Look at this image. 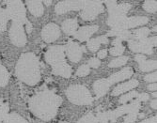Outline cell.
Returning a JSON list of instances; mask_svg holds the SVG:
<instances>
[{
  "label": "cell",
  "instance_id": "6da1fadb",
  "mask_svg": "<svg viewBox=\"0 0 157 123\" xmlns=\"http://www.w3.org/2000/svg\"><path fill=\"white\" fill-rule=\"evenodd\" d=\"M62 103V98L54 90L44 89L36 93L28 102L30 111L39 118L49 121L58 114Z\"/></svg>",
  "mask_w": 157,
  "mask_h": 123
},
{
  "label": "cell",
  "instance_id": "7a4b0ae2",
  "mask_svg": "<svg viewBox=\"0 0 157 123\" xmlns=\"http://www.w3.org/2000/svg\"><path fill=\"white\" fill-rule=\"evenodd\" d=\"M16 75L19 80L28 86H35L40 81V62L33 53L21 54L16 64Z\"/></svg>",
  "mask_w": 157,
  "mask_h": 123
},
{
  "label": "cell",
  "instance_id": "3957f363",
  "mask_svg": "<svg viewBox=\"0 0 157 123\" xmlns=\"http://www.w3.org/2000/svg\"><path fill=\"white\" fill-rule=\"evenodd\" d=\"M45 61L52 67V73L64 78H70L73 70L65 59V46L56 45L50 47L45 54Z\"/></svg>",
  "mask_w": 157,
  "mask_h": 123
},
{
  "label": "cell",
  "instance_id": "277c9868",
  "mask_svg": "<svg viewBox=\"0 0 157 123\" xmlns=\"http://www.w3.org/2000/svg\"><path fill=\"white\" fill-rule=\"evenodd\" d=\"M149 23V18L146 16H132L127 17L126 15L109 16L107 19V24L112 27V29H123L135 28L138 25H144Z\"/></svg>",
  "mask_w": 157,
  "mask_h": 123
},
{
  "label": "cell",
  "instance_id": "5b68a950",
  "mask_svg": "<svg viewBox=\"0 0 157 123\" xmlns=\"http://www.w3.org/2000/svg\"><path fill=\"white\" fill-rule=\"evenodd\" d=\"M140 107H141L140 102L136 100L130 104H124L121 107H118L115 110L99 112L96 114L95 117L99 123H108L109 121L114 123L122 115H125V114L127 115L132 112H138Z\"/></svg>",
  "mask_w": 157,
  "mask_h": 123
},
{
  "label": "cell",
  "instance_id": "8992f818",
  "mask_svg": "<svg viewBox=\"0 0 157 123\" xmlns=\"http://www.w3.org/2000/svg\"><path fill=\"white\" fill-rule=\"evenodd\" d=\"M65 93L68 100L76 105H90L94 101L88 88L82 85L70 86Z\"/></svg>",
  "mask_w": 157,
  "mask_h": 123
},
{
  "label": "cell",
  "instance_id": "52a82bcc",
  "mask_svg": "<svg viewBox=\"0 0 157 123\" xmlns=\"http://www.w3.org/2000/svg\"><path fill=\"white\" fill-rule=\"evenodd\" d=\"M6 11L9 19L12 22L25 24L28 20L26 18V9L22 1H7Z\"/></svg>",
  "mask_w": 157,
  "mask_h": 123
},
{
  "label": "cell",
  "instance_id": "ba28073f",
  "mask_svg": "<svg viewBox=\"0 0 157 123\" xmlns=\"http://www.w3.org/2000/svg\"><path fill=\"white\" fill-rule=\"evenodd\" d=\"M156 36L151 38H146L144 39L140 40H129L128 42V45L131 49L132 52L138 53L140 54H153V47L156 46Z\"/></svg>",
  "mask_w": 157,
  "mask_h": 123
},
{
  "label": "cell",
  "instance_id": "9c48e42d",
  "mask_svg": "<svg viewBox=\"0 0 157 123\" xmlns=\"http://www.w3.org/2000/svg\"><path fill=\"white\" fill-rule=\"evenodd\" d=\"M104 9L103 2L101 1H85L80 16L85 21H92L96 19L99 14L104 12Z\"/></svg>",
  "mask_w": 157,
  "mask_h": 123
},
{
  "label": "cell",
  "instance_id": "30bf717a",
  "mask_svg": "<svg viewBox=\"0 0 157 123\" xmlns=\"http://www.w3.org/2000/svg\"><path fill=\"white\" fill-rule=\"evenodd\" d=\"M9 35L11 43L15 46L22 47L26 44V34L25 33L23 24L12 22Z\"/></svg>",
  "mask_w": 157,
  "mask_h": 123
},
{
  "label": "cell",
  "instance_id": "8fae6325",
  "mask_svg": "<svg viewBox=\"0 0 157 123\" xmlns=\"http://www.w3.org/2000/svg\"><path fill=\"white\" fill-rule=\"evenodd\" d=\"M85 52H86V48L84 46H80L78 43L73 42L72 39H70L67 45L65 46L66 56L73 63H78L81 60L83 54Z\"/></svg>",
  "mask_w": 157,
  "mask_h": 123
},
{
  "label": "cell",
  "instance_id": "7c38bea8",
  "mask_svg": "<svg viewBox=\"0 0 157 123\" xmlns=\"http://www.w3.org/2000/svg\"><path fill=\"white\" fill-rule=\"evenodd\" d=\"M60 37L59 27L54 23L47 24L41 30V38L46 43L56 42Z\"/></svg>",
  "mask_w": 157,
  "mask_h": 123
},
{
  "label": "cell",
  "instance_id": "4fadbf2b",
  "mask_svg": "<svg viewBox=\"0 0 157 123\" xmlns=\"http://www.w3.org/2000/svg\"><path fill=\"white\" fill-rule=\"evenodd\" d=\"M84 5L85 1H60L56 5L55 10L56 14L61 15L71 10H82Z\"/></svg>",
  "mask_w": 157,
  "mask_h": 123
},
{
  "label": "cell",
  "instance_id": "5bb4252c",
  "mask_svg": "<svg viewBox=\"0 0 157 123\" xmlns=\"http://www.w3.org/2000/svg\"><path fill=\"white\" fill-rule=\"evenodd\" d=\"M109 16H118V15H126V13L130 10L132 6L128 3L118 4L116 1H105Z\"/></svg>",
  "mask_w": 157,
  "mask_h": 123
},
{
  "label": "cell",
  "instance_id": "9a60e30c",
  "mask_svg": "<svg viewBox=\"0 0 157 123\" xmlns=\"http://www.w3.org/2000/svg\"><path fill=\"white\" fill-rule=\"evenodd\" d=\"M99 26L96 24L93 25H85V26H81L80 28L77 29V31L75 32V34L74 35L75 38L76 39H78L80 43L83 42H88L90 39V38L98 31Z\"/></svg>",
  "mask_w": 157,
  "mask_h": 123
},
{
  "label": "cell",
  "instance_id": "2e32d148",
  "mask_svg": "<svg viewBox=\"0 0 157 123\" xmlns=\"http://www.w3.org/2000/svg\"><path fill=\"white\" fill-rule=\"evenodd\" d=\"M134 74V70L133 68L131 67H126L124 69L121 70L120 72L116 73H113L111 76H109L107 78V80L109 81V83L111 85L113 84H116V83H119V82H121V81H124L126 79H129L133 76Z\"/></svg>",
  "mask_w": 157,
  "mask_h": 123
},
{
  "label": "cell",
  "instance_id": "e0dca14e",
  "mask_svg": "<svg viewBox=\"0 0 157 123\" xmlns=\"http://www.w3.org/2000/svg\"><path fill=\"white\" fill-rule=\"evenodd\" d=\"M135 60L138 63L139 69L141 72L148 73L151 71H154L157 68V62L156 60H147L146 56L143 54H136L135 57Z\"/></svg>",
  "mask_w": 157,
  "mask_h": 123
},
{
  "label": "cell",
  "instance_id": "ac0fdd59",
  "mask_svg": "<svg viewBox=\"0 0 157 123\" xmlns=\"http://www.w3.org/2000/svg\"><path fill=\"white\" fill-rule=\"evenodd\" d=\"M112 85L107 79H99L93 83V90L97 98H101L108 92Z\"/></svg>",
  "mask_w": 157,
  "mask_h": 123
},
{
  "label": "cell",
  "instance_id": "d6986e66",
  "mask_svg": "<svg viewBox=\"0 0 157 123\" xmlns=\"http://www.w3.org/2000/svg\"><path fill=\"white\" fill-rule=\"evenodd\" d=\"M138 85H139V82L136 79L130 80L128 82H125V83H123V84L118 85L115 88L112 90L111 95L112 96H118V95H121L122 93H125L127 91L132 90L133 88H136Z\"/></svg>",
  "mask_w": 157,
  "mask_h": 123
},
{
  "label": "cell",
  "instance_id": "ffe728a7",
  "mask_svg": "<svg viewBox=\"0 0 157 123\" xmlns=\"http://www.w3.org/2000/svg\"><path fill=\"white\" fill-rule=\"evenodd\" d=\"M108 43H109L108 38L106 37V35H104V36L97 37L95 39H89L87 46L90 52L95 53L96 51H98V49L100 48V46H101L102 44H107Z\"/></svg>",
  "mask_w": 157,
  "mask_h": 123
},
{
  "label": "cell",
  "instance_id": "44dd1931",
  "mask_svg": "<svg viewBox=\"0 0 157 123\" xmlns=\"http://www.w3.org/2000/svg\"><path fill=\"white\" fill-rule=\"evenodd\" d=\"M25 5L31 14L35 17H40L44 14V9L41 1H26Z\"/></svg>",
  "mask_w": 157,
  "mask_h": 123
},
{
  "label": "cell",
  "instance_id": "7402d4cb",
  "mask_svg": "<svg viewBox=\"0 0 157 123\" xmlns=\"http://www.w3.org/2000/svg\"><path fill=\"white\" fill-rule=\"evenodd\" d=\"M62 30L67 35H75L78 28L77 19H66L62 23Z\"/></svg>",
  "mask_w": 157,
  "mask_h": 123
},
{
  "label": "cell",
  "instance_id": "603a6c76",
  "mask_svg": "<svg viewBox=\"0 0 157 123\" xmlns=\"http://www.w3.org/2000/svg\"><path fill=\"white\" fill-rule=\"evenodd\" d=\"M106 37H116L121 40H128V42L134 39L130 31L123 29H111L110 31L107 32Z\"/></svg>",
  "mask_w": 157,
  "mask_h": 123
},
{
  "label": "cell",
  "instance_id": "cb8c5ba5",
  "mask_svg": "<svg viewBox=\"0 0 157 123\" xmlns=\"http://www.w3.org/2000/svg\"><path fill=\"white\" fill-rule=\"evenodd\" d=\"M122 40H121L120 39L116 38L113 40L112 43V48L109 49V54L113 57H118V56H121V54L124 53L125 51V47L122 45Z\"/></svg>",
  "mask_w": 157,
  "mask_h": 123
},
{
  "label": "cell",
  "instance_id": "d4e9b609",
  "mask_svg": "<svg viewBox=\"0 0 157 123\" xmlns=\"http://www.w3.org/2000/svg\"><path fill=\"white\" fill-rule=\"evenodd\" d=\"M3 123H29V122L16 113H10L7 115Z\"/></svg>",
  "mask_w": 157,
  "mask_h": 123
},
{
  "label": "cell",
  "instance_id": "484cf974",
  "mask_svg": "<svg viewBox=\"0 0 157 123\" xmlns=\"http://www.w3.org/2000/svg\"><path fill=\"white\" fill-rule=\"evenodd\" d=\"M150 33H151V30L148 27H140V28L133 31L132 35H133V38H135L136 40H140V39H144L148 38Z\"/></svg>",
  "mask_w": 157,
  "mask_h": 123
},
{
  "label": "cell",
  "instance_id": "4316f807",
  "mask_svg": "<svg viewBox=\"0 0 157 123\" xmlns=\"http://www.w3.org/2000/svg\"><path fill=\"white\" fill-rule=\"evenodd\" d=\"M10 73L6 68L0 64V87H6L9 83Z\"/></svg>",
  "mask_w": 157,
  "mask_h": 123
},
{
  "label": "cell",
  "instance_id": "83f0119b",
  "mask_svg": "<svg viewBox=\"0 0 157 123\" xmlns=\"http://www.w3.org/2000/svg\"><path fill=\"white\" fill-rule=\"evenodd\" d=\"M9 21V17L6 9L0 7V32H3L7 28V24Z\"/></svg>",
  "mask_w": 157,
  "mask_h": 123
},
{
  "label": "cell",
  "instance_id": "f1b7e54d",
  "mask_svg": "<svg viewBox=\"0 0 157 123\" xmlns=\"http://www.w3.org/2000/svg\"><path fill=\"white\" fill-rule=\"evenodd\" d=\"M128 59H129V58L128 57H118L117 58L113 59L112 61H110V63L108 64V67L109 68H119L121 66H123L127 63Z\"/></svg>",
  "mask_w": 157,
  "mask_h": 123
},
{
  "label": "cell",
  "instance_id": "f546056e",
  "mask_svg": "<svg viewBox=\"0 0 157 123\" xmlns=\"http://www.w3.org/2000/svg\"><path fill=\"white\" fill-rule=\"evenodd\" d=\"M76 123H99L96 117L93 115L92 112H89L88 114H86L83 116Z\"/></svg>",
  "mask_w": 157,
  "mask_h": 123
},
{
  "label": "cell",
  "instance_id": "4dcf8cb0",
  "mask_svg": "<svg viewBox=\"0 0 157 123\" xmlns=\"http://www.w3.org/2000/svg\"><path fill=\"white\" fill-rule=\"evenodd\" d=\"M90 68L89 67L88 64H83L81 65L77 71H76V76H79V77H84V76H87L88 74H90Z\"/></svg>",
  "mask_w": 157,
  "mask_h": 123
},
{
  "label": "cell",
  "instance_id": "1f68e13d",
  "mask_svg": "<svg viewBox=\"0 0 157 123\" xmlns=\"http://www.w3.org/2000/svg\"><path fill=\"white\" fill-rule=\"evenodd\" d=\"M137 95H138V92H136V91H131V92H129V93H126L125 95H123V96H121V99H120V102H121V103L125 104L127 102L132 101L133 99L136 98Z\"/></svg>",
  "mask_w": 157,
  "mask_h": 123
},
{
  "label": "cell",
  "instance_id": "d6a6232c",
  "mask_svg": "<svg viewBox=\"0 0 157 123\" xmlns=\"http://www.w3.org/2000/svg\"><path fill=\"white\" fill-rule=\"evenodd\" d=\"M143 9L147 12L154 13L157 9V2L156 1H145L143 4Z\"/></svg>",
  "mask_w": 157,
  "mask_h": 123
},
{
  "label": "cell",
  "instance_id": "836d02e7",
  "mask_svg": "<svg viewBox=\"0 0 157 123\" xmlns=\"http://www.w3.org/2000/svg\"><path fill=\"white\" fill-rule=\"evenodd\" d=\"M9 114V104L2 103L0 106V123H3L7 115Z\"/></svg>",
  "mask_w": 157,
  "mask_h": 123
},
{
  "label": "cell",
  "instance_id": "e575fe53",
  "mask_svg": "<svg viewBox=\"0 0 157 123\" xmlns=\"http://www.w3.org/2000/svg\"><path fill=\"white\" fill-rule=\"evenodd\" d=\"M138 117V112H132L127 114L124 117V123H135Z\"/></svg>",
  "mask_w": 157,
  "mask_h": 123
},
{
  "label": "cell",
  "instance_id": "d590c367",
  "mask_svg": "<svg viewBox=\"0 0 157 123\" xmlns=\"http://www.w3.org/2000/svg\"><path fill=\"white\" fill-rule=\"evenodd\" d=\"M88 65L90 68H93V69H97V68L100 67V65H101V61H100L99 58H91L89 62H88Z\"/></svg>",
  "mask_w": 157,
  "mask_h": 123
},
{
  "label": "cell",
  "instance_id": "8d00e7d4",
  "mask_svg": "<svg viewBox=\"0 0 157 123\" xmlns=\"http://www.w3.org/2000/svg\"><path fill=\"white\" fill-rule=\"evenodd\" d=\"M156 80H157V73H156V72L152 73H150V74L145 76V81L149 82V83H156Z\"/></svg>",
  "mask_w": 157,
  "mask_h": 123
},
{
  "label": "cell",
  "instance_id": "74e56055",
  "mask_svg": "<svg viewBox=\"0 0 157 123\" xmlns=\"http://www.w3.org/2000/svg\"><path fill=\"white\" fill-rule=\"evenodd\" d=\"M136 100L138 102H146L150 99V95L148 93H138V95L136 96Z\"/></svg>",
  "mask_w": 157,
  "mask_h": 123
},
{
  "label": "cell",
  "instance_id": "f35d334b",
  "mask_svg": "<svg viewBox=\"0 0 157 123\" xmlns=\"http://www.w3.org/2000/svg\"><path fill=\"white\" fill-rule=\"evenodd\" d=\"M107 53H108V51L106 50V49H103V50H101V51H99L98 52V58H100V59H104V58H106V56H107Z\"/></svg>",
  "mask_w": 157,
  "mask_h": 123
},
{
  "label": "cell",
  "instance_id": "ab89813d",
  "mask_svg": "<svg viewBox=\"0 0 157 123\" xmlns=\"http://www.w3.org/2000/svg\"><path fill=\"white\" fill-rule=\"evenodd\" d=\"M157 122V117H156V116L155 117H150V118H147V119H145V120H143V121H141V122H139V123H156Z\"/></svg>",
  "mask_w": 157,
  "mask_h": 123
},
{
  "label": "cell",
  "instance_id": "60d3db41",
  "mask_svg": "<svg viewBox=\"0 0 157 123\" xmlns=\"http://www.w3.org/2000/svg\"><path fill=\"white\" fill-rule=\"evenodd\" d=\"M25 25H26V32H27V34H30L31 31H32V24L29 21H27L25 23Z\"/></svg>",
  "mask_w": 157,
  "mask_h": 123
},
{
  "label": "cell",
  "instance_id": "b9f144b4",
  "mask_svg": "<svg viewBox=\"0 0 157 123\" xmlns=\"http://www.w3.org/2000/svg\"><path fill=\"white\" fill-rule=\"evenodd\" d=\"M148 89H149V90H151V91H156V89H157L156 83H152V84L149 85V86H148Z\"/></svg>",
  "mask_w": 157,
  "mask_h": 123
},
{
  "label": "cell",
  "instance_id": "7bdbcfd3",
  "mask_svg": "<svg viewBox=\"0 0 157 123\" xmlns=\"http://www.w3.org/2000/svg\"><path fill=\"white\" fill-rule=\"evenodd\" d=\"M151 106L152 109H154V110H156V108H157V102L156 100H152L151 102Z\"/></svg>",
  "mask_w": 157,
  "mask_h": 123
},
{
  "label": "cell",
  "instance_id": "ee69618b",
  "mask_svg": "<svg viewBox=\"0 0 157 123\" xmlns=\"http://www.w3.org/2000/svg\"><path fill=\"white\" fill-rule=\"evenodd\" d=\"M44 3H45L47 6H49V5H51V4H52V1H44Z\"/></svg>",
  "mask_w": 157,
  "mask_h": 123
},
{
  "label": "cell",
  "instance_id": "f6af8a7d",
  "mask_svg": "<svg viewBox=\"0 0 157 123\" xmlns=\"http://www.w3.org/2000/svg\"><path fill=\"white\" fill-rule=\"evenodd\" d=\"M152 96L156 98V93H152Z\"/></svg>",
  "mask_w": 157,
  "mask_h": 123
},
{
  "label": "cell",
  "instance_id": "bcb514c9",
  "mask_svg": "<svg viewBox=\"0 0 157 123\" xmlns=\"http://www.w3.org/2000/svg\"><path fill=\"white\" fill-rule=\"evenodd\" d=\"M1 104H2V102H1V101H0V106H1Z\"/></svg>",
  "mask_w": 157,
  "mask_h": 123
}]
</instances>
